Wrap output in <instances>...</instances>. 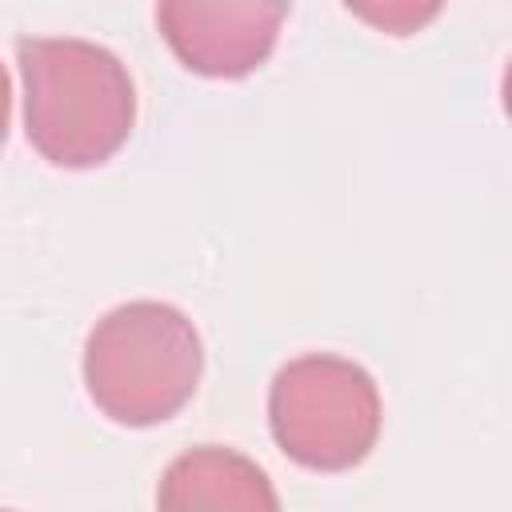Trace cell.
Masks as SVG:
<instances>
[{"instance_id":"obj_3","label":"cell","mask_w":512,"mask_h":512,"mask_svg":"<svg viewBox=\"0 0 512 512\" xmlns=\"http://www.w3.org/2000/svg\"><path fill=\"white\" fill-rule=\"evenodd\" d=\"M384 404L368 368L332 352L288 360L268 388L276 448L312 472H348L380 440Z\"/></svg>"},{"instance_id":"obj_7","label":"cell","mask_w":512,"mask_h":512,"mask_svg":"<svg viewBox=\"0 0 512 512\" xmlns=\"http://www.w3.org/2000/svg\"><path fill=\"white\" fill-rule=\"evenodd\" d=\"M500 100H504V112L512 120V60L504 64V76H500Z\"/></svg>"},{"instance_id":"obj_1","label":"cell","mask_w":512,"mask_h":512,"mask_svg":"<svg viewBox=\"0 0 512 512\" xmlns=\"http://www.w3.org/2000/svg\"><path fill=\"white\" fill-rule=\"evenodd\" d=\"M28 144L56 168L112 160L136 124V84L116 52L80 36L16 40Z\"/></svg>"},{"instance_id":"obj_4","label":"cell","mask_w":512,"mask_h":512,"mask_svg":"<svg viewBox=\"0 0 512 512\" xmlns=\"http://www.w3.org/2000/svg\"><path fill=\"white\" fill-rule=\"evenodd\" d=\"M288 20V0H156V28L172 56L208 80L256 72Z\"/></svg>"},{"instance_id":"obj_2","label":"cell","mask_w":512,"mask_h":512,"mask_svg":"<svg viewBox=\"0 0 512 512\" xmlns=\"http://www.w3.org/2000/svg\"><path fill=\"white\" fill-rule=\"evenodd\" d=\"M200 372V332L164 300H128L104 312L84 340V388L124 428L172 420L196 396Z\"/></svg>"},{"instance_id":"obj_6","label":"cell","mask_w":512,"mask_h":512,"mask_svg":"<svg viewBox=\"0 0 512 512\" xmlns=\"http://www.w3.org/2000/svg\"><path fill=\"white\" fill-rule=\"evenodd\" d=\"M344 8L384 36H412L440 16L444 0H344Z\"/></svg>"},{"instance_id":"obj_5","label":"cell","mask_w":512,"mask_h":512,"mask_svg":"<svg viewBox=\"0 0 512 512\" xmlns=\"http://www.w3.org/2000/svg\"><path fill=\"white\" fill-rule=\"evenodd\" d=\"M156 504L168 512L188 508H240V512H276L280 496L264 468L232 448L200 444L180 452L156 488Z\"/></svg>"}]
</instances>
